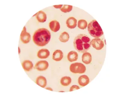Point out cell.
<instances>
[{"label": "cell", "mask_w": 135, "mask_h": 107, "mask_svg": "<svg viewBox=\"0 0 135 107\" xmlns=\"http://www.w3.org/2000/svg\"><path fill=\"white\" fill-rule=\"evenodd\" d=\"M51 35L49 31L45 28H40L34 33L32 39L34 43L38 46H44L50 41Z\"/></svg>", "instance_id": "obj_1"}, {"label": "cell", "mask_w": 135, "mask_h": 107, "mask_svg": "<svg viewBox=\"0 0 135 107\" xmlns=\"http://www.w3.org/2000/svg\"><path fill=\"white\" fill-rule=\"evenodd\" d=\"M74 44L76 51L80 53H85L90 48L91 39L85 34H79L74 39Z\"/></svg>", "instance_id": "obj_2"}, {"label": "cell", "mask_w": 135, "mask_h": 107, "mask_svg": "<svg viewBox=\"0 0 135 107\" xmlns=\"http://www.w3.org/2000/svg\"><path fill=\"white\" fill-rule=\"evenodd\" d=\"M88 27L89 33L93 37L98 38L103 35V31L96 20L91 21Z\"/></svg>", "instance_id": "obj_3"}, {"label": "cell", "mask_w": 135, "mask_h": 107, "mask_svg": "<svg viewBox=\"0 0 135 107\" xmlns=\"http://www.w3.org/2000/svg\"><path fill=\"white\" fill-rule=\"evenodd\" d=\"M70 70L72 73L81 74L85 72L86 67L83 63L76 62L71 65Z\"/></svg>", "instance_id": "obj_4"}, {"label": "cell", "mask_w": 135, "mask_h": 107, "mask_svg": "<svg viewBox=\"0 0 135 107\" xmlns=\"http://www.w3.org/2000/svg\"><path fill=\"white\" fill-rule=\"evenodd\" d=\"M30 39L31 36L27 32L25 26H24L20 36V39L23 44H27L30 42Z\"/></svg>", "instance_id": "obj_5"}, {"label": "cell", "mask_w": 135, "mask_h": 107, "mask_svg": "<svg viewBox=\"0 0 135 107\" xmlns=\"http://www.w3.org/2000/svg\"><path fill=\"white\" fill-rule=\"evenodd\" d=\"M48 66L49 63L47 61H39L36 63L35 68L38 71H44L47 70Z\"/></svg>", "instance_id": "obj_6"}, {"label": "cell", "mask_w": 135, "mask_h": 107, "mask_svg": "<svg viewBox=\"0 0 135 107\" xmlns=\"http://www.w3.org/2000/svg\"><path fill=\"white\" fill-rule=\"evenodd\" d=\"M91 45L93 48L97 50H101L104 46V43L100 39L95 38L93 39L91 41Z\"/></svg>", "instance_id": "obj_7"}, {"label": "cell", "mask_w": 135, "mask_h": 107, "mask_svg": "<svg viewBox=\"0 0 135 107\" xmlns=\"http://www.w3.org/2000/svg\"><path fill=\"white\" fill-rule=\"evenodd\" d=\"M90 80L88 77L85 75H83L80 77L78 78L79 84L81 86L84 87L89 83Z\"/></svg>", "instance_id": "obj_8"}, {"label": "cell", "mask_w": 135, "mask_h": 107, "mask_svg": "<svg viewBox=\"0 0 135 107\" xmlns=\"http://www.w3.org/2000/svg\"><path fill=\"white\" fill-rule=\"evenodd\" d=\"M50 52L46 49H42L38 51L37 56L40 59H46L50 55Z\"/></svg>", "instance_id": "obj_9"}, {"label": "cell", "mask_w": 135, "mask_h": 107, "mask_svg": "<svg viewBox=\"0 0 135 107\" xmlns=\"http://www.w3.org/2000/svg\"><path fill=\"white\" fill-rule=\"evenodd\" d=\"M66 24L68 27L70 29L75 28L77 25V20L74 17H70L66 21Z\"/></svg>", "instance_id": "obj_10"}, {"label": "cell", "mask_w": 135, "mask_h": 107, "mask_svg": "<svg viewBox=\"0 0 135 107\" xmlns=\"http://www.w3.org/2000/svg\"><path fill=\"white\" fill-rule=\"evenodd\" d=\"M49 26L51 30L54 32H57L60 29V24L56 20L51 21L49 23Z\"/></svg>", "instance_id": "obj_11"}, {"label": "cell", "mask_w": 135, "mask_h": 107, "mask_svg": "<svg viewBox=\"0 0 135 107\" xmlns=\"http://www.w3.org/2000/svg\"><path fill=\"white\" fill-rule=\"evenodd\" d=\"M36 83L41 87L44 88L47 85L46 79L42 76H39L36 79Z\"/></svg>", "instance_id": "obj_12"}, {"label": "cell", "mask_w": 135, "mask_h": 107, "mask_svg": "<svg viewBox=\"0 0 135 107\" xmlns=\"http://www.w3.org/2000/svg\"><path fill=\"white\" fill-rule=\"evenodd\" d=\"M36 18L38 22H41V23H43L46 21V14L42 10L39 11L37 13Z\"/></svg>", "instance_id": "obj_13"}, {"label": "cell", "mask_w": 135, "mask_h": 107, "mask_svg": "<svg viewBox=\"0 0 135 107\" xmlns=\"http://www.w3.org/2000/svg\"><path fill=\"white\" fill-rule=\"evenodd\" d=\"M63 57V53L60 50L55 51L52 55V58L53 60L57 62L60 61Z\"/></svg>", "instance_id": "obj_14"}, {"label": "cell", "mask_w": 135, "mask_h": 107, "mask_svg": "<svg viewBox=\"0 0 135 107\" xmlns=\"http://www.w3.org/2000/svg\"><path fill=\"white\" fill-rule=\"evenodd\" d=\"M22 66L25 71H30L32 69L33 64L31 61L29 60H26L22 62Z\"/></svg>", "instance_id": "obj_15"}, {"label": "cell", "mask_w": 135, "mask_h": 107, "mask_svg": "<svg viewBox=\"0 0 135 107\" xmlns=\"http://www.w3.org/2000/svg\"><path fill=\"white\" fill-rule=\"evenodd\" d=\"M78 55L77 52L75 51H70L67 55V58L70 62H72L77 61Z\"/></svg>", "instance_id": "obj_16"}, {"label": "cell", "mask_w": 135, "mask_h": 107, "mask_svg": "<svg viewBox=\"0 0 135 107\" xmlns=\"http://www.w3.org/2000/svg\"><path fill=\"white\" fill-rule=\"evenodd\" d=\"M92 58L91 55L88 52L83 54L82 56V61L86 65L90 64L91 62Z\"/></svg>", "instance_id": "obj_17"}, {"label": "cell", "mask_w": 135, "mask_h": 107, "mask_svg": "<svg viewBox=\"0 0 135 107\" xmlns=\"http://www.w3.org/2000/svg\"><path fill=\"white\" fill-rule=\"evenodd\" d=\"M71 82V79L69 77L65 76L62 78L60 80V83L63 86L69 85Z\"/></svg>", "instance_id": "obj_18"}, {"label": "cell", "mask_w": 135, "mask_h": 107, "mask_svg": "<svg viewBox=\"0 0 135 107\" xmlns=\"http://www.w3.org/2000/svg\"><path fill=\"white\" fill-rule=\"evenodd\" d=\"M69 35L67 32H64L61 34L59 38L60 41L61 42L66 43L69 40Z\"/></svg>", "instance_id": "obj_19"}, {"label": "cell", "mask_w": 135, "mask_h": 107, "mask_svg": "<svg viewBox=\"0 0 135 107\" xmlns=\"http://www.w3.org/2000/svg\"><path fill=\"white\" fill-rule=\"evenodd\" d=\"M88 26L87 22L85 20L81 19L79 20L78 22V27L81 30H84Z\"/></svg>", "instance_id": "obj_20"}, {"label": "cell", "mask_w": 135, "mask_h": 107, "mask_svg": "<svg viewBox=\"0 0 135 107\" xmlns=\"http://www.w3.org/2000/svg\"><path fill=\"white\" fill-rule=\"evenodd\" d=\"M63 6L60 9V10L61 12L64 13H69L71 12L73 9V6H72L66 5V4Z\"/></svg>", "instance_id": "obj_21"}, {"label": "cell", "mask_w": 135, "mask_h": 107, "mask_svg": "<svg viewBox=\"0 0 135 107\" xmlns=\"http://www.w3.org/2000/svg\"><path fill=\"white\" fill-rule=\"evenodd\" d=\"M80 89L79 87L76 85H73L72 86L70 89L69 91H72L76 90H78Z\"/></svg>", "instance_id": "obj_22"}, {"label": "cell", "mask_w": 135, "mask_h": 107, "mask_svg": "<svg viewBox=\"0 0 135 107\" xmlns=\"http://www.w3.org/2000/svg\"><path fill=\"white\" fill-rule=\"evenodd\" d=\"M63 5H55L54 6V7L56 8H60L62 7Z\"/></svg>", "instance_id": "obj_23"}, {"label": "cell", "mask_w": 135, "mask_h": 107, "mask_svg": "<svg viewBox=\"0 0 135 107\" xmlns=\"http://www.w3.org/2000/svg\"><path fill=\"white\" fill-rule=\"evenodd\" d=\"M46 89H47V90H50V91H53L52 89L51 88H46Z\"/></svg>", "instance_id": "obj_24"}]
</instances>
